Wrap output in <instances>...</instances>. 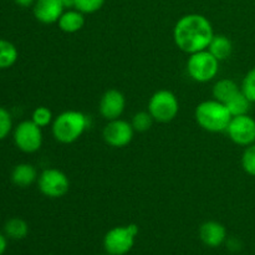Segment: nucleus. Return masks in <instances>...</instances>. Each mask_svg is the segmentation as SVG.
<instances>
[{
  "label": "nucleus",
  "instance_id": "nucleus-30",
  "mask_svg": "<svg viewBox=\"0 0 255 255\" xmlns=\"http://www.w3.org/2000/svg\"><path fill=\"white\" fill-rule=\"evenodd\" d=\"M104 255H111V254H104Z\"/></svg>",
  "mask_w": 255,
  "mask_h": 255
},
{
  "label": "nucleus",
  "instance_id": "nucleus-7",
  "mask_svg": "<svg viewBox=\"0 0 255 255\" xmlns=\"http://www.w3.org/2000/svg\"><path fill=\"white\" fill-rule=\"evenodd\" d=\"M39 191L47 198H61L69 192L70 179L62 171L57 168H46L37 178Z\"/></svg>",
  "mask_w": 255,
  "mask_h": 255
},
{
  "label": "nucleus",
  "instance_id": "nucleus-23",
  "mask_svg": "<svg viewBox=\"0 0 255 255\" xmlns=\"http://www.w3.org/2000/svg\"><path fill=\"white\" fill-rule=\"evenodd\" d=\"M242 167L247 174L255 177V143L244 149L242 154Z\"/></svg>",
  "mask_w": 255,
  "mask_h": 255
},
{
  "label": "nucleus",
  "instance_id": "nucleus-24",
  "mask_svg": "<svg viewBox=\"0 0 255 255\" xmlns=\"http://www.w3.org/2000/svg\"><path fill=\"white\" fill-rule=\"evenodd\" d=\"M242 92L249 99L252 104H255V67L249 70L242 81Z\"/></svg>",
  "mask_w": 255,
  "mask_h": 255
},
{
  "label": "nucleus",
  "instance_id": "nucleus-1",
  "mask_svg": "<svg viewBox=\"0 0 255 255\" xmlns=\"http://www.w3.org/2000/svg\"><path fill=\"white\" fill-rule=\"evenodd\" d=\"M213 36L214 31L211 21L202 14L183 15L173 29L174 44L187 54L207 50Z\"/></svg>",
  "mask_w": 255,
  "mask_h": 255
},
{
  "label": "nucleus",
  "instance_id": "nucleus-8",
  "mask_svg": "<svg viewBox=\"0 0 255 255\" xmlns=\"http://www.w3.org/2000/svg\"><path fill=\"white\" fill-rule=\"evenodd\" d=\"M42 128L31 120L22 121L15 127L14 142L24 153H35L42 146Z\"/></svg>",
  "mask_w": 255,
  "mask_h": 255
},
{
  "label": "nucleus",
  "instance_id": "nucleus-6",
  "mask_svg": "<svg viewBox=\"0 0 255 255\" xmlns=\"http://www.w3.org/2000/svg\"><path fill=\"white\" fill-rule=\"evenodd\" d=\"M138 234L136 224L115 227L110 229L104 238V248L107 254L125 255L134 246V239Z\"/></svg>",
  "mask_w": 255,
  "mask_h": 255
},
{
  "label": "nucleus",
  "instance_id": "nucleus-14",
  "mask_svg": "<svg viewBox=\"0 0 255 255\" xmlns=\"http://www.w3.org/2000/svg\"><path fill=\"white\" fill-rule=\"evenodd\" d=\"M10 178L15 186L20 187V188H26V187L37 182L39 174H37L36 168L32 164L19 163L12 168Z\"/></svg>",
  "mask_w": 255,
  "mask_h": 255
},
{
  "label": "nucleus",
  "instance_id": "nucleus-22",
  "mask_svg": "<svg viewBox=\"0 0 255 255\" xmlns=\"http://www.w3.org/2000/svg\"><path fill=\"white\" fill-rule=\"evenodd\" d=\"M55 117L52 116L51 110L47 109V107L45 106L36 107L31 114V121L34 122V124H36L39 127H41V128L51 125Z\"/></svg>",
  "mask_w": 255,
  "mask_h": 255
},
{
  "label": "nucleus",
  "instance_id": "nucleus-21",
  "mask_svg": "<svg viewBox=\"0 0 255 255\" xmlns=\"http://www.w3.org/2000/svg\"><path fill=\"white\" fill-rule=\"evenodd\" d=\"M153 122V117L151 116V114H149L148 111H141L137 112V114L132 117L131 125L132 127H133L134 132H146L151 128Z\"/></svg>",
  "mask_w": 255,
  "mask_h": 255
},
{
  "label": "nucleus",
  "instance_id": "nucleus-2",
  "mask_svg": "<svg viewBox=\"0 0 255 255\" xmlns=\"http://www.w3.org/2000/svg\"><path fill=\"white\" fill-rule=\"evenodd\" d=\"M89 125L90 120L84 112L76 110L64 111L52 121V136L60 143H74L89 128Z\"/></svg>",
  "mask_w": 255,
  "mask_h": 255
},
{
  "label": "nucleus",
  "instance_id": "nucleus-11",
  "mask_svg": "<svg viewBox=\"0 0 255 255\" xmlns=\"http://www.w3.org/2000/svg\"><path fill=\"white\" fill-rule=\"evenodd\" d=\"M125 109H126V97L119 90H107L100 99V115L107 121L120 119L124 114Z\"/></svg>",
  "mask_w": 255,
  "mask_h": 255
},
{
  "label": "nucleus",
  "instance_id": "nucleus-16",
  "mask_svg": "<svg viewBox=\"0 0 255 255\" xmlns=\"http://www.w3.org/2000/svg\"><path fill=\"white\" fill-rule=\"evenodd\" d=\"M241 90L242 89L238 86V84L233 80L221 79L214 84L213 89H212V95H213L214 100L226 105L229 100H232L237 94H239Z\"/></svg>",
  "mask_w": 255,
  "mask_h": 255
},
{
  "label": "nucleus",
  "instance_id": "nucleus-3",
  "mask_svg": "<svg viewBox=\"0 0 255 255\" xmlns=\"http://www.w3.org/2000/svg\"><path fill=\"white\" fill-rule=\"evenodd\" d=\"M194 117H196L197 124L204 131L218 133V132H226L233 116L226 105L213 99L201 102L196 107Z\"/></svg>",
  "mask_w": 255,
  "mask_h": 255
},
{
  "label": "nucleus",
  "instance_id": "nucleus-29",
  "mask_svg": "<svg viewBox=\"0 0 255 255\" xmlns=\"http://www.w3.org/2000/svg\"><path fill=\"white\" fill-rule=\"evenodd\" d=\"M61 2L64 4L65 9H66V7L71 9V7H74L75 5V0H61Z\"/></svg>",
  "mask_w": 255,
  "mask_h": 255
},
{
  "label": "nucleus",
  "instance_id": "nucleus-10",
  "mask_svg": "<svg viewBox=\"0 0 255 255\" xmlns=\"http://www.w3.org/2000/svg\"><path fill=\"white\" fill-rule=\"evenodd\" d=\"M134 136V129L131 122L117 119L107 122L102 131V137L109 146L114 148H122L128 146Z\"/></svg>",
  "mask_w": 255,
  "mask_h": 255
},
{
  "label": "nucleus",
  "instance_id": "nucleus-9",
  "mask_svg": "<svg viewBox=\"0 0 255 255\" xmlns=\"http://www.w3.org/2000/svg\"><path fill=\"white\" fill-rule=\"evenodd\" d=\"M226 132L233 143L243 147L251 146L255 143V120L249 114L232 117Z\"/></svg>",
  "mask_w": 255,
  "mask_h": 255
},
{
  "label": "nucleus",
  "instance_id": "nucleus-18",
  "mask_svg": "<svg viewBox=\"0 0 255 255\" xmlns=\"http://www.w3.org/2000/svg\"><path fill=\"white\" fill-rule=\"evenodd\" d=\"M19 57V51L12 42L0 39V70L14 66Z\"/></svg>",
  "mask_w": 255,
  "mask_h": 255
},
{
  "label": "nucleus",
  "instance_id": "nucleus-27",
  "mask_svg": "<svg viewBox=\"0 0 255 255\" xmlns=\"http://www.w3.org/2000/svg\"><path fill=\"white\" fill-rule=\"evenodd\" d=\"M35 1H36V0H14L15 4L19 5V6H21V7L32 6V5L35 4Z\"/></svg>",
  "mask_w": 255,
  "mask_h": 255
},
{
  "label": "nucleus",
  "instance_id": "nucleus-4",
  "mask_svg": "<svg viewBox=\"0 0 255 255\" xmlns=\"http://www.w3.org/2000/svg\"><path fill=\"white\" fill-rule=\"evenodd\" d=\"M219 62L211 52L207 50L189 54L187 60V72L189 77L197 82H209L218 75Z\"/></svg>",
  "mask_w": 255,
  "mask_h": 255
},
{
  "label": "nucleus",
  "instance_id": "nucleus-15",
  "mask_svg": "<svg viewBox=\"0 0 255 255\" xmlns=\"http://www.w3.org/2000/svg\"><path fill=\"white\" fill-rule=\"evenodd\" d=\"M60 30L66 34H75L80 31L85 25V14L79 11L77 9L65 10L57 21Z\"/></svg>",
  "mask_w": 255,
  "mask_h": 255
},
{
  "label": "nucleus",
  "instance_id": "nucleus-26",
  "mask_svg": "<svg viewBox=\"0 0 255 255\" xmlns=\"http://www.w3.org/2000/svg\"><path fill=\"white\" fill-rule=\"evenodd\" d=\"M12 131V117L6 109L0 106V141L6 138Z\"/></svg>",
  "mask_w": 255,
  "mask_h": 255
},
{
  "label": "nucleus",
  "instance_id": "nucleus-25",
  "mask_svg": "<svg viewBox=\"0 0 255 255\" xmlns=\"http://www.w3.org/2000/svg\"><path fill=\"white\" fill-rule=\"evenodd\" d=\"M106 0H75L74 7L82 14H94L102 9Z\"/></svg>",
  "mask_w": 255,
  "mask_h": 255
},
{
  "label": "nucleus",
  "instance_id": "nucleus-20",
  "mask_svg": "<svg viewBox=\"0 0 255 255\" xmlns=\"http://www.w3.org/2000/svg\"><path fill=\"white\" fill-rule=\"evenodd\" d=\"M252 102L249 101L248 97L242 92L237 94L236 96L233 97L232 100H229L228 102L226 104L227 109L229 110L232 116H242V115H248L249 111H251L252 107Z\"/></svg>",
  "mask_w": 255,
  "mask_h": 255
},
{
  "label": "nucleus",
  "instance_id": "nucleus-17",
  "mask_svg": "<svg viewBox=\"0 0 255 255\" xmlns=\"http://www.w3.org/2000/svg\"><path fill=\"white\" fill-rule=\"evenodd\" d=\"M208 51L218 61H224L228 57H231L232 52H233V44H232L231 39L226 35L214 34L213 39H212L211 44L208 46Z\"/></svg>",
  "mask_w": 255,
  "mask_h": 255
},
{
  "label": "nucleus",
  "instance_id": "nucleus-5",
  "mask_svg": "<svg viewBox=\"0 0 255 255\" xmlns=\"http://www.w3.org/2000/svg\"><path fill=\"white\" fill-rule=\"evenodd\" d=\"M156 122L168 124L173 121L179 112V101L169 90H158L148 101V110Z\"/></svg>",
  "mask_w": 255,
  "mask_h": 255
},
{
  "label": "nucleus",
  "instance_id": "nucleus-12",
  "mask_svg": "<svg viewBox=\"0 0 255 255\" xmlns=\"http://www.w3.org/2000/svg\"><path fill=\"white\" fill-rule=\"evenodd\" d=\"M64 11L65 6L61 0H36L32 5L35 19L41 24L57 22Z\"/></svg>",
  "mask_w": 255,
  "mask_h": 255
},
{
  "label": "nucleus",
  "instance_id": "nucleus-19",
  "mask_svg": "<svg viewBox=\"0 0 255 255\" xmlns=\"http://www.w3.org/2000/svg\"><path fill=\"white\" fill-rule=\"evenodd\" d=\"M4 232L5 236L9 237V238L15 239V241H20V239H24L27 236V233H29V226H27V223L24 219L15 217V218L9 219L5 223Z\"/></svg>",
  "mask_w": 255,
  "mask_h": 255
},
{
  "label": "nucleus",
  "instance_id": "nucleus-13",
  "mask_svg": "<svg viewBox=\"0 0 255 255\" xmlns=\"http://www.w3.org/2000/svg\"><path fill=\"white\" fill-rule=\"evenodd\" d=\"M199 238L211 248H217L222 246L227 239V229L222 223L216 221L206 222L199 228Z\"/></svg>",
  "mask_w": 255,
  "mask_h": 255
},
{
  "label": "nucleus",
  "instance_id": "nucleus-28",
  "mask_svg": "<svg viewBox=\"0 0 255 255\" xmlns=\"http://www.w3.org/2000/svg\"><path fill=\"white\" fill-rule=\"evenodd\" d=\"M6 238L4 237V234L0 233V255L4 254V252L6 251Z\"/></svg>",
  "mask_w": 255,
  "mask_h": 255
}]
</instances>
